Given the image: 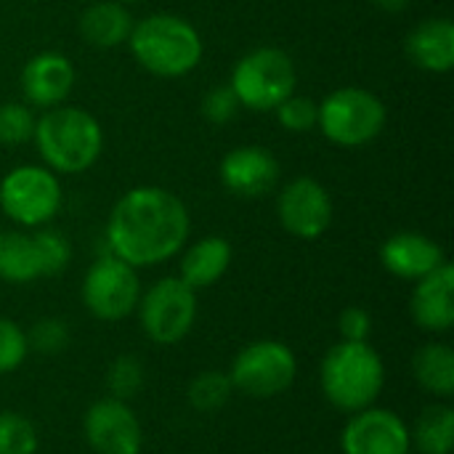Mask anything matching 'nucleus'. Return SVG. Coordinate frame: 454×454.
Instances as JSON below:
<instances>
[{
  "label": "nucleus",
  "instance_id": "f257e3e1",
  "mask_svg": "<svg viewBox=\"0 0 454 454\" xmlns=\"http://www.w3.org/2000/svg\"><path fill=\"white\" fill-rule=\"evenodd\" d=\"M189 237L186 205L168 189L138 186L114 205L106 226L112 255L133 269L170 261Z\"/></svg>",
  "mask_w": 454,
  "mask_h": 454
},
{
  "label": "nucleus",
  "instance_id": "2f4dec72",
  "mask_svg": "<svg viewBox=\"0 0 454 454\" xmlns=\"http://www.w3.org/2000/svg\"><path fill=\"white\" fill-rule=\"evenodd\" d=\"M237 109H239V98L234 96L231 85L213 88V90L205 96V104H202V112H205V117H207L213 125H223V122L234 120Z\"/></svg>",
  "mask_w": 454,
  "mask_h": 454
},
{
  "label": "nucleus",
  "instance_id": "ddd939ff",
  "mask_svg": "<svg viewBox=\"0 0 454 454\" xmlns=\"http://www.w3.org/2000/svg\"><path fill=\"white\" fill-rule=\"evenodd\" d=\"M85 439L96 454H138L141 423L120 399H101L85 412Z\"/></svg>",
  "mask_w": 454,
  "mask_h": 454
},
{
  "label": "nucleus",
  "instance_id": "5701e85b",
  "mask_svg": "<svg viewBox=\"0 0 454 454\" xmlns=\"http://www.w3.org/2000/svg\"><path fill=\"white\" fill-rule=\"evenodd\" d=\"M415 447L420 454H450L454 447V410L447 404H434L423 410L415 423Z\"/></svg>",
  "mask_w": 454,
  "mask_h": 454
},
{
  "label": "nucleus",
  "instance_id": "aec40b11",
  "mask_svg": "<svg viewBox=\"0 0 454 454\" xmlns=\"http://www.w3.org/2000/svg\"><path fill=\"white\" fill-rule=\"evenodd\" d=\"M231 263V245L223 237H205L192 245L181 261V279L197 293L215 285Z\"/></svg>",
  "mask_w": 454,
  "mask_h": 454
},
{
  "label": "nucleus",
  "instance_id": "1a4fd4ad",
  "mask_svg": "<svg viewBox=\"0 0 454 454\" xmlns=\"http://www.w3.org/2000/svg\"><path fill=\"white\" fill-rule=\"evenodd\" d=\"M3 213L21 226H43L61 207V186L53 170L40 165H21L0 184Z\"/></svg>",
  "mask_w": 454,
  "mask_h": 454
},
{
  "label": "nucleus",
  "instance_id": "b1692460",
  "mask_svg": "<svg viewBox=\"0 0 454 454\" xmlns=\"http://www.w3.org/2000/svg\"><path fill=\"white\" fill-rule=\"evenodd\" d=\"M234 394V386L229 380V375L207 370L202 375H197L189 386V404L200 412H215L221 410Z\"/></svg>",
  "mask_w": 454,
  "mask_h": 454
},
{
  "label": "nucleus",
  "instance_id": "393cba45",
  "mask_svg": "<svg viewBox=\"0 0 454 454\" xmlns=\"http://www.w3.org/2000/svg\"><path fill=\"white\" fill-rule=\"evenodd\" d=\"M37 431L19 412H0V454H35Z\"/></svg>",
  "mask_w": 454,
  "mask_h": 454
},
{
  "label": "nucleus",
  "instance_id": "f3484780",
  "mask_svg": "<svg viewBox=\"0 0 454 454\" xmlns=\"http://www.w3.org/2000/svg\"><path fill=\"white\" fill-rule=\"evenodd\" d=\"M412 317L426 333H447L454 325V269L442 263L428 277L418 279L412 295Z\"/></svg>",
  "mask_w": 454,
  "mask_h": 454
},
{
  "label": "nucleus",
  "instance_id": "cd10ccee",
  "mask_svg": "<svg viewBox=\"0 0 454 454\" xmlns=\"http://www.w3.org/2000/svg\"><path fill=\"white\" fill-rule=\"evenodd\" d=\"M277 120L282 128H287L290 133H306L311 128H317L319 120V104L306 98V96H287L277 109Z\"/></svg>",
  "mask_w": 454,
  "mask_h": 454
},
{
  "label": "nucleus",
  "instance_id": "a211bd4d",
  "mask_svg": "<svg viewBox=\"0 0 454 454\" xmlns=\"http://www.w3.org/2000/svg\"><path fill=\"white\" fill-rule=\"evenodd\" d=\"M407 53L415 67L426 72H450L454 67V24L452 19H426L407 37Z\"/></svg>",
  "mask_w": 454,
  "mask_h": 454
},
{
  "label": "nucleus",
  "instance_id": "f8f14e48",
  "mask_svg": "<svg viewBox=\"0 0 454 454\" xmlns=\"http://www.w3.org/2000/svg\"><path fill=\"white\" fill-rule=\"evenodd\" d=\"M340 447L343 454H410L412 434L396 412L367 407L354 412L343 428Z\"/></svg>",
  "mask_w": 454,
  "mask_h": 454
},
{
  "label": "nucleus",
  "instance_id": "0eeeda50",
  "mask_svg": "<svg viewBox=\"0 0 454 454\" xmlns=\"http://www.w3.org/2000/svg\"><path fill=\"white\" fill-rule=\"evenodd\" d=\"M298 372L293 351L279 340H258L245 346L231 364L229 380L234 391L253 399H271L285 394Z\"/></svg>",
  "mask_w": 454,
  "mask_h": 454
},
{
  "label": "nucleus",
  "instance_id": "6ab92c4d",
  "mask_svg": "<svg viewBox=\"0 0 454 454\" xmlns=\"http://www.w3.org/2000/svg\"><path fill=\"white\" fill-rule=\"evenodd\" d=\"M130 11L117 0H101L82 11L80 16V35L93 48H117L128 43L133 32Z\"/></svg>",
  "mask_w": 454,
  "mask_h": 454
},
{
  "label": "nucleus",
  "instance_id": "4be33fe9",
  "mask_svg": "<svg viewBox=\"0 0 454 454\" xmlns=\"http://www.w3.org/2000/svg\"><path fill=\"white\" fill-rule=\"evenodd\" d=\"M412 372L428 394L442 399L454 394V351L447 343H426L412 359Z\"/></svg>",
  "mask_w": 454,
  "mask_h": 454
},
{
  "label": "nucleus",
  "instance_id": "39448f33",
  "mask_svg": "<svg viewBox=\"0 0 454 454\" xmlns=\"http://www.w3.org/2000/svg\"><path fill=\"white\" fill-rule=\"evenodd\" d=\"M298 82L293 59L279 48H255L242 56L231 72V90L239 106L253 112H274Z\"/></svg>",
  "mask_w": 454,
  "mask_h": 454
},
{
  "label": "nucleus",
  "instance_id": "bb28decb",
  "mask_svg": "<svg viewBox=\"0 0 454 454\" xmlns=\"http://www.w3.org/2000/svg\"><path fill=\"white\" fill-rule=\"evenodd\" d=\"M35 114L27 104H0V144L16 146L35 136Z\"/></svg>",
  "mask_w": 454,
  "mask_h": 454
},
{
  "label": "nucleus",
  "instance_id": "dca6fc26",
  "mask_svg": "<svg viewBox=\"0 0 454 454\" xmlns=\"http://www.w3.org/2000/svg\"><path fill=\"white\" fill-rule=\"evenodd\" d=\"M380 261L386 271L410 282H418L447 263L442 245L418 231H399L386 239V245L380 247Z\"/></svg>",
  "mask_w": 454,
  "mask_h": 454
},
{
  "label": "nucleus",
  "instance_id": "20e7f679",
  "mask_svg": "<svg viewBox=\"0 0 454 454\" xmlns=\"http://www.w3.org/2000/svg\"><path fill=\"white\" fill-rule=\"evenodd\" d=\"M386 383V370L370 343L340 340L322 362V391L340 412H362L375 404Z\"/></svg>",
  "mask_w": 454,
  "mask_h": 454
},
{
  "label": "nucleus",
  "instance_id": "72a5a7b5",
  "mask_svg": "<svg viewBox=\"0 0 454 454\" xmlns=\"http://www.w3.org/2000/svg\"><path fill=\"white\" fill-rule=\"evenodd\" d=\"M375 3L386 11H402V8H407L410 0H375Z\"/></svg>",
  "mask_w": 454,
  "mask_h": 454
},
{
  "label": "nucleus",
  "instance_id": "a878e982",
  "mask_svg": "<svg viewBox=\"0 0 454 454\" xmlns=\"http://www.w3.org/2000/svg\"><path fill=\"white\" fill-rule=\"evenodd\" d=\"M106 386L112 391V399L128 402L144 388V364L136 356H120L112 362L106 372Z\"/></svg>",
  "mask_w": 454,
  "mask_h": 454
},
{
  "label": "nucleus",
  "instance_id": "473e14b6",
  "mask_svg": "<svg viewBox=\"0 0 454 454\" xmlns=\"http://www.w3.org/2000/svg\"><path fill=\"white\" fill-rule=\"evenodd\" d=\"M338 330H340V338L348 340V343H367V338L372 333V317L364 309L351 306V309H346L340 314Z\"/></svg>",
  "mask_w": 454,
  "mask_h": 454
},
{
  "label": "nucleus",
  "instance_id": "4468645a",
  "mask_svg": "<svg viewBox=\"0 0 454 454\" xmlns=\"http://www.w3.org/2000/svg\"><path fill=\"white\" fill-rule=\"evenodd\" d=\"M221 181L231 194L255 200L279 184V162L263 146H237L221 162Z\"/></svg>",
  "mask_w": 454,
  "mask_h": 454
},
{
  "label": "nucleus",
  "instance_id": "f704fd0d",
  "mask_svg": "<svg viewBox=\"0 0 454 454\" xmlns=\"http://www.w3.org/2000/svg\"><path fill=\"white\" fill-rule=\"evenodd\" d=\"M117 3H136V0H117Z\"/></svg>",
  "mask_w": 454,
  "mask_h": 454
},
{
  "label": "nucleus",
  "instance_id": "7ed1b4c3",
  "mask_svg": "<svg viewBox=\"0 0 454 454\" xmlns=\"http://www.w3.org/2000/svg\"><path fill=\"white\" fill-rule=\"evenodd\" d=\"M136 61L157 77H184L202 59L200 32L181 16L154 13L133 24L128 37Z\"/></svg>",
  "mask_w": 454,
  "mask_h": 454
},
{
  "label": "nucleus",
  "instance_id": "9d476101",
  "mask_svg": "<svg viewBox=\"0 0 454 454\" xmlns=\"http://www.w3.org/2000/svg\"><path fill=\"white\" fill-rule=\"evenodd\" d=\"M141 298V282L133 266L117 255L98 258L82 279L85 309L104 322H117L133 314Z\"/></svg>",
  "mask_w": 454,
  "mask_h": 454
},
{
  "label": "nucleus",
  "instance_id": "412c9836",
  "mask_svg": "<svg viewBox=\"0 0 454 454\" xmlns=\"http://www.w3.org/2000/svg\"><path fill=\"white\" fill-rule=\"evenodd\" d=\"M40 277L45 274H43V261H40L35 234L32 237L24 231L0 234V279L24 285Z\"/></svg>",
  "mask_w": 454,
  "mask_h": 454
},
{
  "label": "nucleus",
  "instance_id": "423d86ee",
  "mask_svg": "<svg viewBox=\"0 0 454 454\" xmlns=\"http://www.w3.org/2000/svg\"><path fill=\"white\" fill-rule=\"evenodd\" d=\"M386 125L383 101L364 88H338L319 104L317 128L338 146H364Z\"/></svg>",
  "mask_w": 454,
  "mask_h": 454
},
{
  "label": "nucleus",
  "instance_id": "c85d7f7f",
  "mask_svg": "<svg viewBox=\"0 0 454 454\" xmlns=\"http://www.w3.org/2000/svg\"><path fill=\"white\" fill-rule=\"evenodd\" d=\"M27 333L16 322L0 317V375L13 372L27 359Z\"/></svg>",
  "mask_w": 454,
  "mask_h": 454
},
{
  "label": "nucleus",
  "instance_id": "9b49d317",
  "mask_svg": "<svg viewBox=\"0 0 454 454\" xmlns=\"http://www.w3.org/2000/svg\"><path fill=\"white\" fill-rule=\"evenodd\" d=\"M279 223L298 239H317L333 223V200L314 178L290 181L277 200Z\"/></svg>",
  "mask_w": 454,
  "mask_h": 454
},
{
  "label": "nucleus",
  "instance_id": "2eb2a0df",
  "mask_svg": "<svg viewBox=\"0 0 454 454\" xmlns=\"http://www.w3.org/2000/svg\"><path fill=\"white\" fill-rule=\"evenodd\" d=\"M74 85V67L61 53H37L21 72V90L32 106L53 109L67 101Z\"/></svg>",
  "mask_w": 454,
  "mask_h": 454
},
{
  "label": "nucleus",
  "instance_id": "f03ea898",
  "mask_svg": "<svg viewBox=\"0 0 454 454\" xmlns=\"http://www.w3.org/2000/svg\"><path fill=\"white\" fill-rule=\"evenodd\" d=\"M35 144L48 170L82 173L104 146L101 125L93 114L77 106H53L35 122Z\"/></svg>",
  "mask_w": 454,
  "mask_h": 454
},
{
  "label": "nucleus",
  "instance_id": "c756f323",
  "mask_svg": "<svg viewBox=\"0 0 454 454\" xmlns=\"http://www.w3.org/2000/svg\"><path fill=\"white\" fill-rule=\"evenodd\" d=\"M27 343L37 351V354H43V356H53V354H61L64 348H67V343H69V327L61 322V319H40L32 330H29V335H27Z\"/></svg>",
  "mask_w": 454,
  "mask_h": 454
},
{
  "label": "nucleus",
  "instance_id": "7c9ffc66",
  "mask_svg": "<svg viewBox=\"0 0 454 454\" xmlns=\"http://www.w3.org/2000/svg\"><path fill=\"white\" fill-rule=\"evenodd\" d=\"M35 242H37V250H40V261H43V274L45 277H56L67 269L69 263V242L59 234V231H51V229H43L35 234Z\"/></svg>",
  "mask_w": 454,
  "mask_h": 454
},
{
  "label": "nucleus",
  "instance_id": "6e6552de",
  "mask_svg": "<svg viewBox=\"0 0 454 454\" xmlns=\"http://www.w3.org/2000/svg\"><path fill=\"white\" fill-rule=\"evenodd\" d=\"M141 303V327L149 340L173 346L184 340L197 319V295L181 277H165L154 282Z\"/></svg>",
  "mask_w": 454,
  "mask_h": 454
}]
</instances>
